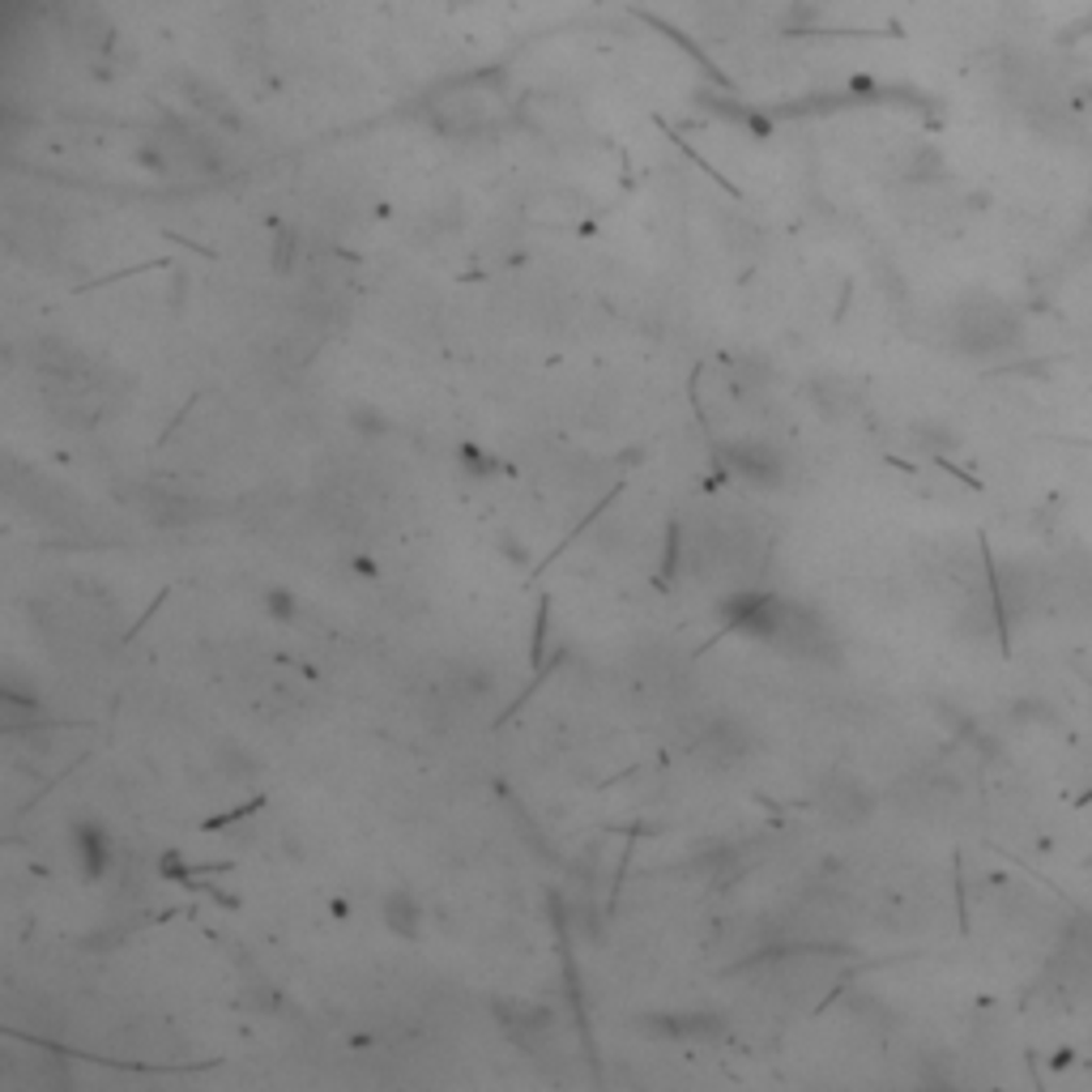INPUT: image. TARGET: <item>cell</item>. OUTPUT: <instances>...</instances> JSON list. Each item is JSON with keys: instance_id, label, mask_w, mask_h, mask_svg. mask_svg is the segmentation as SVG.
I'll return each mask as SVG.
<instances>
[{"instance_id": "obj_10", "label": "cell", "mask_w": 1092, "mask_h": 1092, "mask_svg": "<svg viewBox=\"0 0 1092 1092\" xmlns=\"http://www.w3.org/2000/svg\"><path fill=\"white\" fill-rule=\"evenodd\" d=\"M729 384H734V392H738L742 401H746V397L755 401V397L772 384V367H768L759 354H751V358H742V363L729 371Z\"/></svg>"}, {"instance_id": "obj_12", "label": "cell", "mask_w": 1092, "mask_h": 1092, "mask_svg": "<svg viewBox=\"0 0 1092 1092\" xmlns=\"http://www.w3.org/2000/svg\"><path fill=\"white\" fill-rule=\"evenodd\" d=\"M704 98V107H712L717 115H725V119H738L742 128H755L759 136H768V119H759L755 111H742V107H734V98H717V94H700Z\"/></svg>"}, {"instance_id": "obj_18", "label": "cell", "mask_w": 1092, "mask_h": 1092, "mask_svg": "<svg viewBox=\"0 0 1092 1092\" xmlns=\"http://www.w3.org/2000/svg\"><path fill=\"white\" fill-rule=\"evenodd\" d=\"M354 572H363V576H375V563H371V559H354Z\"/></svg>"}, {"instance_id": "obj_6", "label": "cell", "mask_w": 1092, "mask_h": 1092, "mask_svg": "<svg viewBox=\"0 0 1092 1092\" xmlns=\"http://www.w3.org/2000/svg\"><path fill=\"white\" fill-rule=\"evenodd\" d=\"M640 1028L670 1041H717L725 1032V1019L717 1011H661V1015H644Z\"/></svg>"}, {"instance_id": "obj_14", "label": "cell", "mask_w": 1092, "mask_h": 1092, "mask_svg": "<svg viewBox=\"0 0 1092 1092\" xmlns=\"http://www.w3.org/2000/svg\"><path fill=\"white\" fill-rule=\"evenodd\" d=\"M350 427H354L358 435L375 439V435H384V431H388V418H384L375 405H354V410H350Z\"/></svg>"}, {"instance_id": "obj_15", "label": "cell", "mask_w": 1092, "mask_h": 1092, "mask_svg": "<svg viewBox=\"0 0 1092 1092\" xmlns=\"http://www.w3.org/2000/svg\"><path fill=\"white\" fill-rule=\"evenodd\" d=\"M264 606H269V614L282 619V623H290V619L299 614V601H294L290 589H269V593H264Z\"/></svg>"}, {"instance_id": "obj_5", "label": "cell", "mask_w": 1092, "mask_h": 1092, "mask_svg": "<svg viewBox=\"0 0 1092 1092\" xmlns=\"http://www.w3.org/2000/svg\"><path fill=\"white\" fill-rule=\"evenodd\" d=\"M132 499L141 503V512H145L154 525H171V529L196 525V520L209 516V508H205L196 495H183V491H171V486H141Z\"/></svg>"}, {"instance_id": "obj_1", "label": "cell", "mask_w": 1092, "mask_h": 1092, "mask_svg": "<svg viewBox=\"0 0 1092 1092\" xmlns=\"http://www.w3.org/2000/svg\"><path fill=\"white\" fill-rule=\"evenodd\" d=\"M721 614L729 627L776 644L789 657H806V661H836V636L832 627L802 601L793 597H776L764 589H742L734 597L721 601Z\"/></svg>"}, {"instance_id": "obj_8", "label": "cell", "mask_w": 1092, "mask_h": 1092, "mask_svg": "<svg viewBox=\"0 0 1092 1092\" xmlns=\"http://www.w3.org/2000/svg\"><path fill=\"white\" fill-rule=\"evenodd\" d=\"M68 836H73V853L81 862V874L85 879H102L107 866H111V836H107V828L94 823V819H77L68 828Z\"/></svg>"}, {"instance_id": "obj_16", "label": "cell", "mask_w": 1092, "mask_h": 1092, "mask_svg": "<svg viewBox=\"0 0 1092 1092\" xmlns=\"http://www.w3.org/2000/svg\"><path fill=\"white\" fill-rule=\"evenodd\" d=\"M461 461H465V465H469V473H478V478L495 473V461H491L486 452H478L473 444H465V448H461Z\"/></svg>"}, {"instance_id": "obj_13", "label": "cell", "mask_w": 1092, "mask_h": 1092, "mask_svg": "<svg viewBox=\"0 0 1092 1092\" xmlns=\"http://www.w3.org/2000/svg\"><path fill=\"white\" fill-rule=\"evenodd\" d=\"M218 764H222V772H226L230 781H252V776H256V759H252L243 746H235V742H226V746L218 751Z\"/></svg>"}, {"instance_id": "obj_19", "label": "cell", "mask_w": 1092, "mask_h": 1092, "mask_svg": "<svg viewBox=\"0 0 1092 1092\" xmlns=\"http://www.w3.org/2000/svg\"><path fill=\"white\" fill-rule=\"evenodd\" d=\"M452 4H469V0H452Z\"/></svg>"}, {"instance_id": "obj_3", "label": "cell", "mask_w": 1092, "mask_h": 1092, "mask_svg": "<svg viewBox=\"0 0 1092 1092\" xmlns=\"http://www.w3.org/2000/svg\"><path fill=\"white\" fill-rule=\"evenodd\" d=\"M495 1019L529 1054H542V1045L550 1041V1028H555V1011L550 1007L520 1002V998H495Z\"/></svg>"}, {"instance_id": "obj_7", "label": "cell", "mask_w": 1092, "mask_h": 1092, "mask_svg": "<svg viewBox=\"0 0 1092 1092\" xmlns=\"http://www.w3.org/2000/svg\"><path fill=\"white\" fill-rule=\"evenodd\" d=\"M695 751H700L708 764L729 768V764H742V759L751 755V734H746V725H742V721H734V717H717V721L700 734Z\"/></svg>"}, {"instance_id": "obj_2", "label": "cell", "mask_w": 1092, "mask_h": 1092, "mask_svg": "<svg viewBox=\"0 0 1092 1092\" xmlns=\"http://www.w3.org/2000/svg\"><path fill=\"white\" fill-rule=\"evenodd\" d=\"M815 806H819L832 823L857 828V823L870 819L874 793H870L857 776H849V772H828V776H819V785H815Z\"/></svg>"}, {"instance_id": "obj_9", "label": "cell", "mask_w": 1092, "mask_h": 1092, "mask_svg": "<svg viewBox=\"0 0 1092 1092\" xmlns=\"http://www.w3.org/2000/svg\"><path fill=\"white\" fill-rule=\"evenodd\" d=\"M380 917H384V926H388L397 938H418V930H422V904H418V896H414L410 887L384 892Z\"/></svg>"}, {"instance_id": "obj_17", "label": "cell", "mask_w": 1092, "mask_h": 1092, "mask_svg": "<svg viewBox=\"0 0 1092 1092\" xmlns=\"http://www.w3.org/2000/svg\"><path fill=\"white\" fill-rule=\"evenodd\" d=\"M290 252H294V239H290V235H277V252H273V269H277V273L290 269Z\"/></svg>"}, {"instance_id": "obj_11", "label": "cell", "mask_w": 1092, "mask_h": 1092, "mask_svg": "<svg viewBox=\"0 0 1092 1092\" xmlns=\"http://www.w3.org/2000/svg\"><path fill=\"white\" fill-rule=\"evenodd\" d=\"M810 397H815V405H819L823 414H840V410L849 405V384H840V380H832V375H819V380L810 384Z\"/></svg>"}, {"instance_id": "obj_4", "label": "cell", "mask_w": 1092, "mask_h": 1092, "mask_svg": "<svg viewBox=\"0 0 1092 1092\" xmlns=\"http://www.w3.org/2000/svg\"><path fill=\"white\" fill-rule=\"evenodd\" d=\"M721 456L738 478H746L755 486H776L785 473V456L764 439H734L721 448Z\"/></svg>"}]
</instances>
